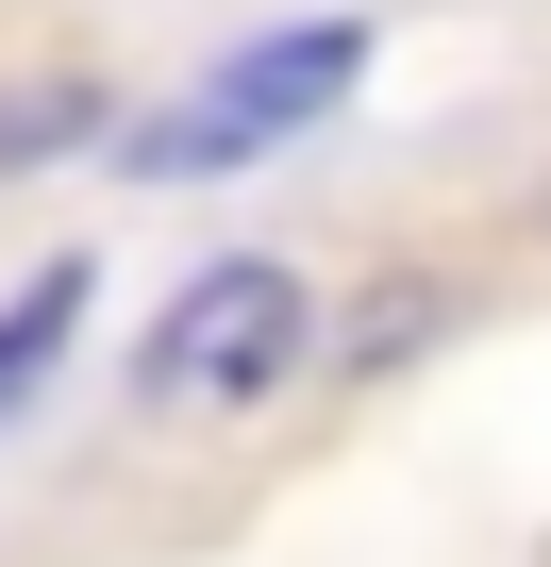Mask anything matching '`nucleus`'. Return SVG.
<instances>
[{"label": "nucleus", "instance_id": "f257e3e1", "mask_svg": "<svg viewBox=\"0 0 551 567\" xmlns=\"http://www.w3.org/2000/svg\"><path fill=\"white\" fill-rule=\"evenodd\" d=\"M302 351H318V284L285 250H234L134 334V401H267Z\"/></svg>", "mask_w": 551, "mask_h": 567}, {"label": "nucleus", "instance_id": "f03ea898", "mask_svg": "<svg viewBox=\"0 0 551 567\" xmlns=\"http://www.w3.org/2000/svg\"><path fill=\"white\" fill-rule=\"evenodd\" d=\"M351 68H368V18H302V34H251L184 117H134L118 151L134 167H234V151H267L285 117H318V101H351Z\"/></svg>", "mask_w": 551, "mask_h": 567}, {"label": "nucleus", "instance_id": "7ed1b4c3", "mask_svg": "<svg viewBox=\"0 0 551 567\" xmlns=\"http://www.w3.org/2000/svg\"><path fill=\"white\" fill-rule=\"evenodd\" d=\"M68 318H84V250H51V267H34V301L0 318V417H18V401L51 384V351H68Z\"/></svg>", "mask_w": 551, "mask_h": 567}, {"label": "nucleus", "instance_id": "20e7f679", "mask_svg": "<svg viewBox=\"0 0 551 567\" xmlns=\"http://www.w3.org/2000/svg\"><path fill=\"white\" fill-rule=\"evenodd\" d=\"M435 334H451V284H368V301H351V351H335V368H368V384H385V368H418Z\"/></svg>", "mask_w": 551, "mask_h": 567}, {"label": "nucleus", "instance_id": "39448f33", "mask_svg": "<svg viewBox=\"0 0 551 567\" xmlns=\"http://www.w3.org/2000/svg\"><path fill=\"white\" fill-rule=\"evenodd\" d=\"M68 134H101V84L51 68V84H0V167H51Z\"/></svg>", "mask_w": 551, "mask_h": 567}]
</instances>
